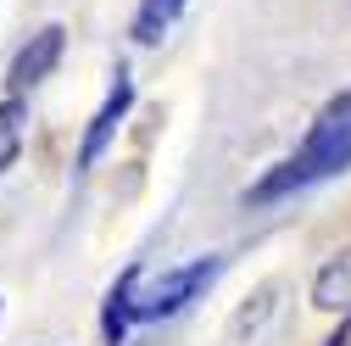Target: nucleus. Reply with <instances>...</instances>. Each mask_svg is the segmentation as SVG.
Returning <instances> with one entry per match:
<instances>
[{
    "instance_id": "nucleus-1",
    "label": "nucleus",
    "mask_w": 351,
    "mask_h": 346,
    "mask_svg": "<svg viewBox=\"0 0 351 346\" xmlns=\"http://www.w3.org/2000/svg\"><path fill=\"white\" fill-rule=\"evenodd\" d=\"M223 274V257H190V263L167 268L151 279L145 263H128L117 274V285L106 290V308H101V335L106 346H123L134 324H156V319H179L190 301H201L212 290V279Z\"/></svg>"
},
{
    "instance_id": "nucleus-2",
    "label": "nucleus",
    "mask_w": 351,
    "mask_h": 346,
    "mask_svg": "<svg viewBox=\"0 0 351 346\" xmlns=\"http://www.w3.org/2000/svg\"><path fill=\"white\" fill-rule=\"evenodd\" d=\"M340 173H351V90H340V95L318 112V123L306 128V140H301L262 185H251L245 201L268 207V201H279V196H295V190H313V185H324V179H340Z\"/></svg>"
},
{
    "instance_id": "nucleus-3",
    "label": "nucleus",
    "mask_w": 351,
    "mask_h": 346,
    "mask_svg": "<svg viewBox=\"0 0 351 346\" xmlns=\"http://www.w3.org/2000/svg\"><path fill=\"white\" fill-rule=\"evenodd\" d=\"M128 106H134V78L117 67V73H112V90H106V101H101V112L90 117V128H84L78 168H95V162H101V151L112 146V135H117V123L128 117Z\"/></svg>"
},
{
    "instance_id": "nucleus-4",
    "label": "nucleus",
    "mask_w": 351,
    "mask_h": 346,
    "mask_svg": "<svg viewBox=\"0 0 351 346\" xmlns=\"http://www.w3.org/2000/svg\"><path fill=\"white\" fill-rule=\"evenodd\" d=\"M62 45H67V39H62V28H56V23H51V28H39V34L28 39V45L12 56V73H6L12 95L34 90V84H45V78H51V67L62 62Z\"/></svg>"
},
{
    "instance_id": "nucleus-5",
    "label": "nucleus",
    "mask_w": 351,
    "mask_h": 346,
    "mask_svg": "<svg viewBox=\"0 0 351 346\" xmlns=\"http://www.w3.org/2000/svg\"><path fill=\"white\" fill-rule=\"evenodd\" d=\"M313 308L351 313V251H340L335 263L318 268V279H313Z\"/></svg>"
},
{
    "instance_id": "nucleus-6",
    "label": "nucleus",
    "mask_w": 351,
    "mask_h": 346,
    "mask_svg": "<svg viewBox=\"0 0 351 346\" xmlns=\"http://www.w3.org/2000/svg\"><path fill=\"white\" fill-rule=\"evenodd\" d=\"M23 140H28V101L6 95V101H0V173L23 157Z\"/></svg>"
},
{
    "instance_id": "nucleus-7",
    "label": "nucleus",
    "mask_w": 351,
    "mask_h": 346,
    "mask_svg": "<svg viewBox=\"0 0 351 346\" xmlns=\"http://www.w3.org/2000/svg\"><path fill=\"white\" fill-rule=\"evenodd\" d=\"M184 6H190V0H140V12H134V39H140V45H156V39L179 23Z\"/></svg>"
},
{
    "instance_id": "nucleus-8",
    "label": "nucleus",
    "mask_w": 351,
    "mask_h": 346,
    "mask_svg": "<svg viewBox=\"0 0 351 346\" xmlns=\"http://www.w3.org/2000/svg\"><path fill=\"white\" fill-rule=\"evenodd\" d=\"M329 346H351V313H346V324H340V330L329 335Z\"/></svg>"
}]
</instances>
